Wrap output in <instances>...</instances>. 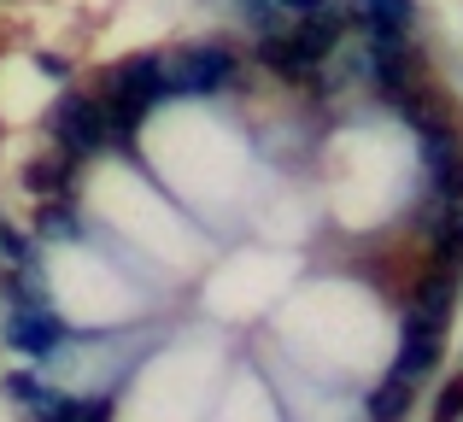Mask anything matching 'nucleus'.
Returning a JSON list of instances; mask_svg holds the SVG:
<instances>
[{"label": "nucleus", "instance_id": "8", "mask_svg": "<svg viewBox=\"0 0 463 422\" xmlns=\"http://www.w3.org/2000/svg\"><path fill=\"white\" fill-rule=\"evenodd\" d=\"M440 258L452 264V270L463 264V211H452V217L440 223Z\"/></svg>", "mask_w": 463, "mask_h": 422}, {"label": "nucleus", "instance_id": "9", "mask_svg": "<svg viewBox=\"0 0 463 422\" xmlns=\"http://www.w3.org/2000/svg\"><path fill=\"white\" fill-rule=\"evenodd\" d=\"M458 417H463V376H452L434 399V422H458Z\"/></svg>", "mask_w": 463, "mask_h": 422}, {"label": "nucleus", "instance_id": "10", "mask_svg": "<svg viewBox=\"0 0 463 422\" xmlns=\"http://www.w3.org/2000/svg\"><path fill=\"white\" fill-rule=\"evenodd\" d=\"M0 247H6V258H24V252H30V240H24L18 229H0Z\"/></svg>", "mask_w": 463, "mask_h": 422}, {"label": "nucleus", "instance_id": "5", "mask_svg": "<svg viewBox=\"0 0 463 422\" xmlns=\"http://www.w3.org/2000/svg\"><path fill=\"white\" fill-rule=\"evenodd\" d=\"M405 411H411V381L387 376V388L370 393V422H405Z\"/></svg>", "mask_w": 463, "mask_h": 422}, {"label": "nucleus", "instance_id": "3", "mask_svg": "<svg viewBox=\"0 0 463 422\" xmlns=\"http://www.w3.org/2000/svg\"><path fill=\"white\" fill-rule=\"evenodd\" d=\"M229 77H235V53H229V47H194V53L170 70L176 94H217Z\"/></svg>", "mask_w": 463, "mask_h": 422}, {"label": "nucleus", "instance_id": "4", "mask_svg": "<svg viewBox=\"0 0 463 422\" xmlns=\"http://www.w3.org/2000/svg\"><path fill=\"white\" fill-rule=\"evenodd\" d=\"M59 334H65V323H59L53 311H24V317L12 323V346H18V352H53Z\"/></svg>", "mask_w": 463, "mask_h": 422}, {"label": "nucleus", "instance_id": "6", "mask_svg": "<svg viewBox=\"0 0 463 422\" xmlns=\"http://www.w3.org/2000/svg\"><path fill=\"white\" fill-rule=\"evenodd\" d=\"M364 6V18H370V30H405L411 23V0H358Z\"/></svg>", "mask_w": 463, "mask_h": 422}, {"label": "nucleus", "instance_id": "2", "mask_svg": "<svg viewBox=\"0 0 463 422\" xmlns=\"http://www.w3.org/2000/svg\"><path fill=\"white\" fill-rule=\"evenodd\" d=\"M440 323H446V317H434V311H411V317H405V346H399L393 376L417 381L422 370L440 364Z\"/></svg>", "mask_w": 463, "mask_h": 422}, {"label": "nucleus", "instance_id": "1", "mask_svg": "<svg viewBox=\"0 0 463 422\" xmlns=\"http://www.w3.org/2000/svg\"><path fill=\"white\" fill-rule=\"evenodd\" d=\"M53 136H59V147H65V159H89V153H100L106 147V106L100 100H65L59 106V117H53Z\"/></svg>", "mask_w": 463, "mask_h": 422}, {"label": "nucleus", "instance_id": "7", "mask_svg": "<svg viewBox=\"0 0 463 422\" xmlns=\"http://www.w3.org/2000/svg\"><path fill=\"white\" fill-rule=\"evenodd\" d=\"M452 299H458V282H452V264H446V270L429 276V287L417 294V311H434V317H446V311H452Z\"/></svg>", "mask_w": 463, "mask_h": 422}]
</instances>
